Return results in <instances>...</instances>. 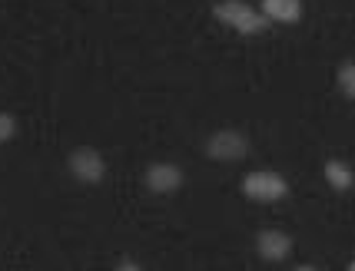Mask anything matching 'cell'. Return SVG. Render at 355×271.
I'll list each match as a JSON object with an SVG mask.
<instances>
[{"label": "cell", "instance_id": "7a4b0ae2", "mask_svg": "<svg viewBox=\"0 0 355 271\" xmlns=\"http://www.w3.org/2000/svg\"><path fill=\"white\" fill-rule=\"evenodd\" d=\"M243 192L249 198H259V202H276V198H286L289 185L276 172H252L243 179Z\"/></svg>", "mask_w": 355, "mask_h": 271}, {"label": "cell", "instance_id": "5b68a950", "mask_svg": "<svg viewBox=\"0 0 355 271\" xmlns=\"http://www.w3.org/2000/svg\"><path fill=\"white\" fill-rule=\"evenodd\" d=\"M256 248H259V255H263L266 261H282V258L293 252V239H289L286 232L269 228V232H263V235L256 239Z\"/></svg>", "mask_w": 355, "mask_h": 271}, {"label": "cell", "instance_id": "52a82bcc", "mask_svg": "<svg viewBox=\"0 0 355 271\" xmlns=\"http://www.w3.org/2000/svg\"><path fill=\"white\" fill-rule=\"evenodd\" d=\"M263 14L269 20H282V24H295L302 17V3L299 0H263Z\"/></svg>", "mask_w": 355, "mask_h": 271}, {"label": "cell", "instance_id": "8992f818", "mask_svg": "<svg viewBox=\"0 0 355 271\" xmlns=\"http://www.w3.org/2000/svg\"><path fill=\"white\" fill-rule=\"evenodd\" d=\"M180 182H183V172L176 166H170V162H156V166L146 169V185L153 192H176Z\"/></svg>", "mask_w": 355, "mask_h": 271}, {"label": "cell", "instance_id": "8fae6325", "mask_svg": "<svg viewBox=\"0 0 355 271\" xmlns=\"http://www.w3.org/2000/svg\"><path fill=\"white\" fill-rule=\"evenodd\" d=\"M116 268H120V271H137L139 265H137V261H120V265H116Z\"/></svg>", "mask_w": 355, "mask_h": 271}, {"label": "cell", "instance_id": "ba28073f", "mask_svg": "<svg viewBox=\"0 0 355 271\" xmlns=\"http://www.w3.org/2000/svg\"><path fill=\"white\" fill-rule=\"evenodd\" d=\"M325 179L332 182L339 192H345V189H352V182H355V176H352V169L345 166V162H339V159H332V162H325Z\"/></svg>", "mask_w": 355, "mask_h": 271}, {"label": "cell", "instance_id": "9c48e42d", "mask_svg": "<svg viewBox=\"0 0 355 271\" xmlns=\"http://www.w3.org/2000/svg\"><path fill=\"white\" fill-rule=\"evenodd\" d=\"M339 86H342V93H345L349 100H355V63H342Z\"/></svg>", "mask_w": 355, "mask_h": 271}, {"label": "cell", "instance_id": "30bf717a", "mask_svg": "<svg viewBox=\"0 0 355 271\" xmlns=\"http://www.w3.org/2000/svg\"><path fill=\"white\" fill-rule=\"evenodd\" d=\"M14 120H10V116H7V113H0V142H7V139H10V136H14Z\"/></svg>", "mask_w": 355, "mask_h": 271}, {"label": "cell", "instance_id": "7c38bea8", "mask_svg": "<svg viewBox=\"0 0 355 271\" xmlns=\"http://www.w3.org/2000/svg\"><path fill=\"white\" fill-rule=\"evenodd\" d=\"M349 268H352V271H355V261H352V265H349Z\"/></svg>", "mask_w": 355, "mask_h": 271}, {"label": "cell", "instance_id": "277c9868", "mask_svg": "<svg viewBox=\"0 0 355 271\" xmlns=\"http://www.w3.org/2000/svg\"><path fill=\"white\" fill-rule=\"evenodd\" d=\"M70 172L83 182H100L103 172H107V166H103V159H100L96 149H77L70 156Z\"/></svg>", "mask_w": 355, "mask_h": 271}, {"label": "cell", "instance_id": "3957f363", "mask_svg": "<svg viewBox=\"0 0 355 271\" xmlns=\"http://www.w3.org/2000/svg\"><path fill=\"white\" fill-rule=\"evenodd\" d=\"M206 152H209L213 159H243L249 152V142H246V136L232 133V129H223V133H216L209 139Z\"/></svg>", "mask_w": 355, "mask_h": 271}, {"label": "cell", "instance_id": "6da1fadb", "mask_svg": "<svg viewBox=\"0 0 355 271\" xmlns=\"http://www.w3.org/2000/svg\"><path fill=\"white\" fill-rule=\"evenodd\" d=\"M216 17L223 24H232L239 33H263L269 17L266 14H256L249 3L243 0H226V3H216Z\"/></svg>", "mask_w": 355, "mask_h": 271}]
</instances>
